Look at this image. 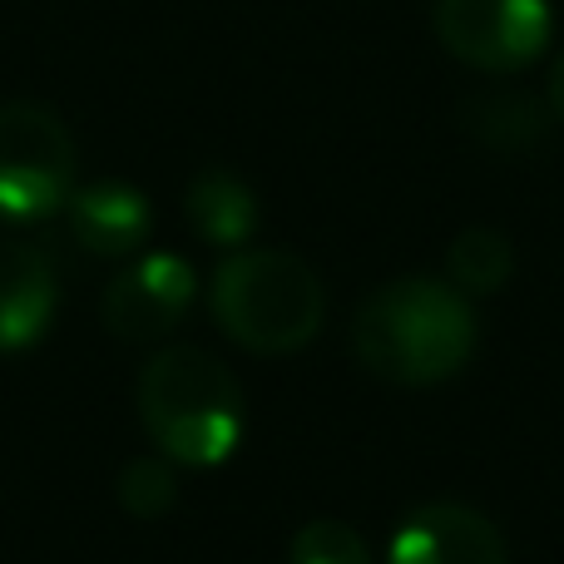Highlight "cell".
<instances>
[{
  "instance_id": "cell-3",
  "label": "cell",
  "mask_w": 564,
  "mask_h": 564,
  "mask_svg": "<svg viewBox=\"0 0 564 564\" xmlns=\"http://www.w3.org/2000/svg\"><path fill=\"white\" fill-rule=\"evenodd\" d=\"M208 307L228 341L258 357H288L317 341L327 322V288L288 248H234L218 263Z\"/></svg>"
},
{
  "instance_id": "cell-15",
  "label": "cell",
  "mask_w": 564,
  "mask_h": 564,
  "mask_svg": "<svg viewBox=\"0 0 564 564\" xmlns=\"http://www.w3.org/2000/svg\"><path fill=\"white\" fill-rule=\"evenodd\" d=\"M545 105H550V115L564 124V50H560V59L550 65V85H545Z\"/></svg>"
},
{
  "instance_id": "cell-11",
  "label": "cell",
  "mask_w": 564,
  "mask_h": 564,
  "mask_svg": "<svg viewBox=\"0 0 564 564\" xmlns=\"http://www.w3.org/2000/svg\"><path fill=\"white\" fill-rule=\"evenodd\" d=\"M550 105L525 89H486V95H470L460 105V124L480 139L486 149L500 154H520V149H535L550 134Z\"/></svg>"
},
{
  "instance_id": "cell-6",
  "label": "cell",
  "mask_w": 564,
  "mask_h": 564,
  "mask_svg": "<svg viewBox=\"0 0 564 564\" xmlns=\"http://www.w3.org/2000/svg\"><path fill=\"white\" fill-rule=\"evenodd\" d=\"M198 292V273L178 253H144L105 288L99 317L119 341H154L169 337L188 317Z\"/></svg>"
},
{
  "instance_id": "cell-1",
  "label": "cell",
  "mask_w": 564,
  "mask_h": 564,
  "mask_svg": "<svg viewBox=\"0 0 564 564\" xmlns=\"http://www.w3.org/2000/svg\"><path fill=\"white\" fill-rule=\"evenodd\" d=\"M476 347V307L441 278H397L371 292L351 317L357 361L391 387H436L460 377Z\"/></svg>"
},
{
  "instance_id": "cell-7",
  "label": "cell",
  "mask_w": 564,
  "mask_h": 564,
  "mask_svg": "<svg viewBox=\"0 0 564 564\" xmlns=\"http://www.w3.org/2000/svg\"><path fill=\"white\" fill-rule=\"evenodd\" d=\"M387 564H510V550L490 516L460 500H431L397 525Z\"/></svg>"
},
{
  "instance_id": "cell-14",
  "label": "cell",
  "mask_w": 564,
  "mask_h": 564,
  "mask_svg": "<svg viewBox=\"0 0 564 564\" xmlns=\"http://www.w3.org/2000/svg\"><path fill=\"white\" fill-rule=\"evenodd\" d=\"M288 564H371V550L347 520H312L292 535Z\"/></svg>"
},
{
  "instance_id": "cell-5",
  "label": "cell",
  "mask_w": 564,
  "mask_h": 564,
  "mask_svg": "<svg viewBox=\"0 0 564 564\" xmlns=\"http://www.w3.org/2000/svg\"><path fill=\"white\" fill-rule=\"evenodd\" d=\"M431 30L466 69L520 75L555 40V10L550 0H436Z\"/></svg>"
},
{
  "instance_id": "cell-13",
  "label": "cell",
  "mask_w": 564,
  "mask_h": 564,
  "mask_svg": "<svg viewBox=\"0 0 564 564\" xmlns=\"http://www.w3.org/2000/svg\"><path fill=\"white\" fill-rule=\"evenodd\" d=\"M119 506L134 520H159L174 510L178 500V480H174V460L169 456H134L119 470Z\"/></svg>"
},
{
  "instance_id": "cell-4",
  "label": "cell",
  "mask_w": 564,
  "mask_h": 564,
  "mask_svg": "<svg viewBox=\"0 0 564 564\" xmlns=\"http://www.w3.org/2000/svg\"><path fill=\"white\" fill-rule=\"evenodd\" d=\"M75 134L50 105H0V224H40L75 194Z\"/></svg>"
},
{
  "instance_id": "cell-8",
  "label": "cell",
  "mask_w": 564,
  "mask_h": 564,
  "mask_svg": "<svg viewBox=\"0 0 564 564\" xmlns=\"http://www.w3.org/2000/svg\"><path fill=\"white\" fill-rule=\"evenodd\" d=\"M59 307V273L45 248L0 243V351H25L50 332Z\"/></svg>"
},
{
  "instance_id": "cell-2",
  "label": "cell",
  "mask_w": 564,
  "mask_h": 564,
  "mask_svg": "<svg viewBox=\"0 0 564 564\" xmlns=\"http://www.w3.org/2000/svg\"><path fill=\"white\" fill-rule=\"evenodd\" d=\"M139 421L174 466H224L243 441V387L204 347H164L139 371Z\"/></svg>"
},
{
  "instance_id": "cell-12",
  "label": "cell",
  "mask_w": 564,
  "mask_h": 564,
  "mask_svg": "<svg viewBox=\"0 0 564 564\" xmlns=\"http://www.w3.org/2000/svg\"><path fill=\"white\" fill-rule=\"evenodd\" d=\"M516 278V248L500 228H466L451 238L446 248V282L466 297H496L506 282Z\"/></svg>"
},
{
  "instance_id": "cell-9",
  "label": "cell",
  "mask_w": 564,
  "mask_h": 564,
  "mask_svg": "<svg viewBox=\"0 0 564 564\" xmlns=\"http://www.w3.org/2000/svg\"><path fill=\"white\" fill-rule=\"evenodd\" d=\"M69 234L85 253L95 258H129L144 248L149 228H154V208L139 194L134 184H119V178H105V184H85L69 194Z\"/></svg>"
},
{
  "instance_id": "cell-10",
  "label": "cell",
  "mask_w": 564,
  "mask_h": 564,
  "mask_svg": "<svg viewBox=\"0 0 564 564\" xmlns=\"http://www.w3.org/2000/svg\"><path fill=\"white\" fill-rule=\"evenodd\" d=\"M184 214L194 234L214 248H243L258 228V198L228 169H204L184 194Z\"/></svg>"
}]
</instances>
